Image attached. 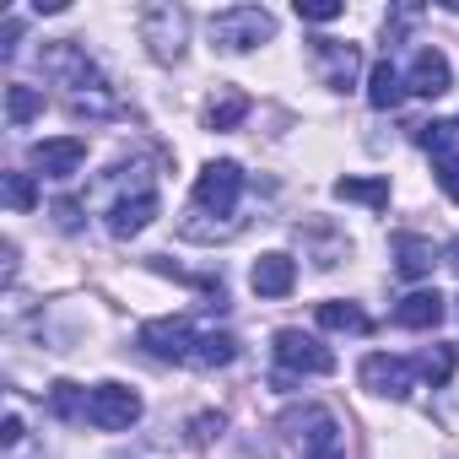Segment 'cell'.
Wrapping results in <instances>:
<instances>
[{
	"instance_id": "obj_24",
	"label": "cell",
	"mask_w": 459,
	"mask_h": 459,
	"mask_svg": "<svg viewBox=\"0 0 459 459\" xmlns=\"http://www.w3.org/2000/svg\"><path fill=\"white\" fill-rule=\"evenodd\" d=\"M6 114H12V125H28V119H39V114H44V92H39V87H22V82H12V87H6Z\"/></svg>"
},
{
	"instance_id": "obj_21",
	"label": "cell",
	"mask_w": 459,
	"mask_h": 459,
	"mask_svg": "<svg viewBox=\"0 0 459 459\" xmlns=\"http://www.w3.org/2000/svg\"><path fill=\"white\" fill-rule=\"evenodd\" d=\"M335 200H362L373 211L389 205V178H335Z\"/></svg>"
},
{
	"instance_id": "obj_7",
	"label": "cell",
	"mask_w": 459,
	"mask_h": 459,
	"mask_svg": "<svg viewBox=\"0 0 459 459\" xmlns=\"http://www.w3.org/2000/svg\"><path fill=\"white\" fill-rule=\"evenodd\" d=\"M200 330L184 319V314H168V319H146L141 325V351L157 357V362H189Z\"/></svg>"
},
{
	"instance_id": "obj_26",
	"label": "cell",
	"mask_w": 459,
	"mask_h": 459,
	"mask_svg": "<svg viewBox=\"0 0 459 459\" xmlns=\"http://www.w3.org/2000/svg\"><path fill=\"white\" fill-rule=\"evenodd\" d=\"M0 189H6V205H12V211H33V205H39L33 173H6V178H0Z\"/></svg>"
},
{
	"instance_id": "obj_19",
	"label": "cell",
	"mask_w": 459,
	"mask_h": 459,
	"mask_svg": "<svg viewBox=\"0 0 459 459\" xmlns=\"http://www.w3.org/2000/svg\"><path fill=\"white\" fill-rule=\"evenodd\" d=\"M400 98H405V76H400L389 60H378V65L368 71V103H373V108H394Z\"/></svg>"
},
{
	"instance_id": "obj_23",
	"label": "cell",
	"mask_w": 459,
	"mask_h": 459,
	"mask_svg": "<svg viewBox=\"0 0 459 459\" xmlns=\"http://www.w3.org/2000/svg\"><path fill=\"white\" fill-rule=\"evenodd\" d=\"M49 411H55L60 421H87V389L71 384V378H60V384L49 389Z\"/></svg>"
},
{
	"instance_id": "obj_29",
	"label": "cell",
	"mask_w": 459,
	"mask_h": 459,
	"mask_svg": "<svg viewBox=\"0 0 459 459\" xmlns=\"http://www.w3.org/2000/svg\"><path fill=\"white\" fill-rule=\"evenodd\" d=\"M55 221L65 227V233H76V227H82V205L76 200H55Z\"/></svg>"
},
{
	"instance_id": "obj_3",
	"label": "cell",
	"mask_w": 459,
	"mask_h": 459,
	"mask_svg": "<svg viewBox=\"0 0 459 459\" xmlns=\"http://www.w3.org/2000/svg\"><path fill=\"white\" fill-rule=\"evenodd\" d=\"M271 39H276V17L265 6H227V12L211 17V44L227 49V55H249Z\"/></svg>"
},
{
	"instance_id": "obj_2",
	"label": "cell",
	"mask_w": 459,
	"mask_h": 459,
	"mask_svg": "<svg viewBox=\"0 0 459 459\" xmlns=\"http://www.w3.org/2000/svg\"><path fill=\"white\" fill-rule=\"evenodd\" d=\"M39 65H44V76H49L55 87H71L76 98H103V92H108L103 71L87 60V49H82L76 39H55V44H44V49H39Z\"/></svg>"
},
{
	"instance_id": "obj_13",
	"label": "cell",
	"mask_w": 459,
	"mask_h": 459,
	"mask_svg": "<svg viewBox=\"0 0 459 459\" xmlns=\"http://www.w3.org/2000/svg\"><path fill=\"white\" fill-rule=\"evenodd\" d=\"M152 216H157V189L141 184L135 195H119V200L108 205V233H114V238H135L141 227H152Z\"/></svg>"
},
{
	"instance_id": "obj_10",
	"label": "cell",
	"mask_w": 459,
	"mask_h": 459,
	"mask_svg": "<svg viewBox=\"0 0 459 459\" xmlns=\"http://www.w3.org/2000/svg\"><path fill=\"white\" fill-rule=\"evenodd\" d=\"M314 71H319V82L330 87V92H346V87H357V76H362V49L357 44H341V39H314Z\"/></svg>"
},
{
	"instance_id": "obj_31",
	"label": "cell",
	"mask_w": 459,
	"mask_h": 459,
	"mask_svg": "<svg viewBox=\"0 0 459 459\" xmlns=\"http://www.w3.org/2000/svg\"><path fill=\"white\" fill-rule=\"evenodd\" d=\"M211 427L221 432V416H200V421H195V443H205V437H211Z\"/></svg>"
},
{
	"instance_id": "obj_12",
	"label": "cell",
	"mask_w": 459,
	"mask_h": 459,
	"mask_svg": "<svg viewBox=\"0 0 459 459\" xmlns=\"http://www.w3.org/2000/svg\"><path fill=\"white\" fill-rule=\"evenodd\" d=\"M28 162H33L44 178H71V173H82V162H87V141H82V135L39 141V146L28 152Z\"/></svg>"
},
{
	"instance_id": "obj_16",
	"label": "cell",
	"mask_w": 459,
	"mask_h": 459,
	"mask_svg": "<svg viewBox=\"0 0 459 459\" xmlns=\"http://www.w3.org/2000/svg\"><path fill=\"white\" fill-rule=\"evenodd\" d=\"M443 314H448V303H443L437 292H411V298H400L394 325H405V330H437Z\"/></svg>"
},
{
	"instance_id": "obj_32",
	"label": "cell",
	"mask_w": 459,
	"mask_h": 459,
	"mask_svg": "<svg viewBox=\"0 0 459 459\" xmlns=\"http://www.w3.org/2000/svg\"><path fill=\"white\" fill-rule=\"evenodd\" d=\"M443 265H454V271H459V238H454V244L443 249Z\"/></svg>"
},
{
	"instance_id": "obj_9",
	"label": "cell",
	"mask_w": 459,
	"mask_h": 459,
	"mask_svg": "<svg viewBox=\"0 0 459 459\" xmlns=\"http://www.w3.org/2000/svg\"><path fill=\"white\" fill-rule=\"evenodd\" d=\"M357 378H362V389H373V394H384V400H411V389H416L421 373H416V362H405V357L373 351V357H362Z\"/></svg>"
},
{
	"instance_id": "obj_15",
	"label": "cell",
	"mask_w": 459,
	"mask_h": 459,
	"mask_svg": "<svg viewBox=\"0 0 459 459\" xmlns=\"http://www.w3.org/2000/svg\"><path fill=\"white\" fill-rule=\"evenodd\" d=\"M394 265H400V276H432V265H437V249H432V238H421V233H394Z\"/></svg>"
},
{
	"instance_id": "obj_5",
	"label": "cell",
	"mask_w": 459,
	"mask_h": 459,
	"mask_svg": "<svg viewBox=\"0 0 459 459\" xmlns=\"http://www.w3.org/2000/svg\"><path fill=\"white\" fill-rule=\"evenodd\" d=\"M271 351H276L281 373H292V378H325V373H335V351H330L319 335H303V330H276Z\"/></svg>"
},
{
	"instance_id": "obj_1",
	"label": "cell",
	"mask_w": 459,
	"mask_h": 459,
	"mask_svg": "<svg viewBox=\"0 0 459 459\" xmlns=\"http://www.w3.org/2000/svg\"><path fill=\"white\" fill-rule=\"evenodd\" d=\"M276 443L287 459H346V432L330 405L303 400L276 416Z\"/></svg>"
},
{
	"instance_id": "obj_25",
	"label": "cell",
	"mask_w": 459,
	"mask_h": 459,
	"mask_svg": "<svg viewBox=\"0 0 459 459\" xmlns=\"http://www.w3.org/2000/svg\"><path fill=\"white\" fill-rule=\"evenodd\" d=\"M454 362H459L454 346H427V351L416 357V373L432 378V384H448V378H454Z\"/></svg>"
},
{
	"instance_id": "obj_28",
	"label": "cell",
	"mask_w": 459,
	"mask_h": 459,
	"mask_svg": "<svg viewBox=\"0 0 459 459\" xmlns=\"http://www.w3.org/2000/svg\"><path fill=\"white\" fill-rule=\"evenodd\" d=\"M437 189H443L448 200H459V157H448V162H437Z\"/></svg>"
},
{
	"instance_id": "obj_27",
	"label": "cell",
	"mask_w": 459,
	"mask_h": 459,
	"mask_svg": "<svg viewBox=\"0 0 459 459\" xmlns=\"http://www.w3.org/2000/svg\"><path fill=\"white\" fill-rule=\"evenodd\" d=\"M298 17L303 22H335L341 17V0H298Z\"/></svg>"
},
{
	"instance_id": "obj_17",
	"label": "cell",
	"mask_w": 459,
	"mask_h": 459,
	"mask_svg": "<svg viewBox=\"0 0 459 459\" xmlns=\"http://www.w3.org/2000/svg\"><path fill=\"white\" fill-rule=\"evenodd\" d=\"M238 357V335H227V330H200V341H195V351H189V368H227Z\"/></svg>"
},
{
	"instance_id": "obj_18",
	"label": "cell",
	"mask_w": 459,
	"mask_h": 459,
	"mask_svg": "<svg viewBox=\"0 0 459 459\" xmlns=\"http://www.w3.org/2000/svg\"><path fill=\"white\" fill-rule=\"evenodd\" d=\"M249 119V98L244 92H216L205 103V130H238Z\"/></svg>"
},
{
	"instance_id": "obj_8",
	"label": "cell",
	"mask_w": 459,
	"mask_h": 459,
	"mask_svg": "<svg viewBox=\"0 0 459 459\" xmlns=\"http://www.w3.org/2000/svg\"><path fill=\"white\" fill-rule=\"evenodd\" d=\"M141 394L130 389V384H98L92 394H87V421L92 427H103V432H125V427H135L141 421Z\"/></svg>"
},
{
	"instance_id": "obj_11",
	"label": "cell",
	"mask_w": 459,
	"mask_h": 459,
	"mask_svg": "<svg viewBox=\"0 0 459 459\" xmlns=\"http://www.w3.org/2000/svg\"><path fill=\"white\" fill-rule=\"evenodd\" d=\"M448 87H454L448 55L432 49V44H421V49L411 55V65H405V92H416V98H443Z\"/></svg>"
},
{
	"instance_id": "obj_20",
	"label": "cell",
	"mask_w": 459,
	"mask_h": 459,
	"mask_svg": "<svg viewBox=\"0 0 459 459\" xmlns=\"http://www.w3.org/2000/svg\"><path fill=\"white\" fill-rule=\"evenodd\" d=\"M319 325H325V330H346V335H368V330H373V319H368L357 303H346V298L319 303Z\"/></svg>"
},
{
	"instance_id": "obj_14",
	"label": "cell",
	"mask_w": 459,
	"mask_h": 459,
	"mask_svg": "<svg viewBox=\"0 0 459 459\" xmlns=\"http://www.w3.org/2000/svg\"><path fill=\"white\" fill-rule=\"evenodd\" d=\"M249 287H255L260 298H287V292L298 287V260H292V255H281V249L260 255V260H255V271H249Z\"/></svg>"
},
{
	"instance_id": "obj_4",
	"label": "cell",
	"mask_w": 459,
	"mask_h": 459,
	"mask_svg": "<svg viewBox=\"0 0 459 459\" xmlns=\"http://www.w3.org/2000/svg\"><path fill=\"white\" fill-rule=\"evenodd\" d=\"M141 44L157 65H178L184 44H189V12L173 6V0H157V6L141 12Z\"/></svg>"
},
{
	"instance_id": "obj_6",
	"label": "cell",
	"mask_w": 459,
	"mask_h": 459,
	"mask_svg": "<svg viewBox=\"0 0 459 459\" xmlns=\"http://www.w3.org/2000/svg\"><path fill=\"white\" fill-rule=\"evenodd\" d=\"M238 195H244V168H238L233 157L205 162V168L195 173V211L233 216V211H238Z\"/></svg>"
},
{
	"instance_id": "obj_30",
	"label": "cell",
	"mask_w": 459,
	"mask_h": 459,
	"mask_svg": "<svg viewBox=\"0 0 459 459\" xmlns=\"http://www.w3.org/2000/svg\"><path fill=\"white\" fill-rule=\"evenodd\" d=\"M0 443H6V448H17V443H22V416H17V411L6 416V427H0Z\"/></svg>"
},
{
	"instance_id": "obj_22",
	"label": "cell",
	"mask_w": 459,
	"mask_h": 459,
	"mask_svg": "<svg viewBox=\"0 0 459 459\" xmlns=\"http://www.w3.org/2000/svg\"><path fill=\"white\" fill-rule=\"evenodd\" d=\"M437 162H448V157H459V119H432V125H421V135H416Z\"/></svg>"
}]
</instances>
